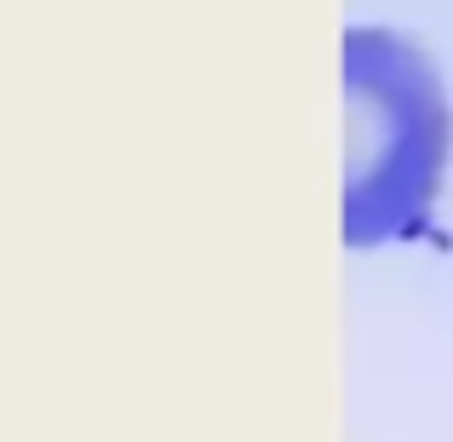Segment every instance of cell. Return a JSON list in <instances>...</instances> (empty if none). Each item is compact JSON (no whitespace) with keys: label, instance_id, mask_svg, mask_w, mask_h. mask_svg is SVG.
<instances>
[{"label":"cell","instance_id":"6da1fadb","mask_svg":"<svg viewBox=\"0 0 453 442\" xmlns=\"http://www.w3.org/2000/svg\"><path fill=\"white\" fill-rule=\"evenodd\" d=\"M344 115V242L385 247L396 236H419L453 144V115L431 58L396 29H350Z\"/></svg>","mask_w":453,"mask_h":442}]
</instances>
